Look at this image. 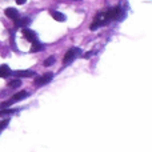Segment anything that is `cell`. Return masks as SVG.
<instances>
[{
    "label": "cell",
    "instance_id": "cell-1",
    "mask_svg": "<svg viewBox=\"0 0 152 152\" xmlns=\"http://www.w3.org/2000/svg\"><path fill=\"white\" fill-rule=\"evenodd\" d=\"M126 16V11L123 10L121 5H116V7L111 8V10H107L104 12H100L95 16V20L92 21L91 24V31H95L99 27H103V26H107L108 23L113 20H120Z\"/></svg>",
    "mask_w": 152,
    "mask_h": 152
},
{
    "label": "cell",
    "instance_id": "cell-2",
    "mask_svg": "<svg viewBox=\"0 0 152 152\" xmlns=\"http://www.w3.org/2000/svg\"><path fill=\"white\" fill-rule=\"evenodd\" d=\"M29 96V92L28 91H20V92H16L15 95H13L12 97H11L10 100H7V102H4L3 104H0V108H8L10 105H12L15 102H20V100L26 99V97Z\"/></svg>",
    "mask_w": 152,
    "mask_h": 152
},
{
    "label": "cell",
    "instance_id": "cell-3",
    "mask_svg": "<svg viewBox=\"0 0 152 152\" xmlns=\"http://www.w3.org/2000/svg\"><path fill=\"white\" fill-rule=\"evenodd\" d=\"M81 55V50L80 48H76V47H72L67 51V53L64 55V59H63V66H68L71 64L72 61L75 60L77 56Z\"/></svg>",
    "mask_w": 152,
    "mask_h": 152
},
{
    "label": "cell",
    "instance_id": "cell-4",
    "mask_svg": "<svg viewBox=\"0 0 152 152\" xmlns=\"http://www.w3.org/2000/svg\"><path fill=\"white\" fill-rule=\"evenodd\" d=\"M52 79H53V74H51V72H47L45 75H43V76H40V77L35 79L34 86L42 87V86H44V84H48L50 81H52Z\"/></svg>",
    "mask_w": 152,
    "mask_h": 152
},
{
    "label": "cell",
    "instance_id": "cell-5",
    "mask_svg": "<svg viewBox=\"0 0 152 152\" xmlns=\"http://www.w3.org/2000/svg\"><path fill=\"white\" fill-rule=\"evenodd\" d=\"M23 35H24V37L31 43H35L39 40L37 39V34L35 31H32V29H29L28 27H23Z\"/></svg>",
    "mask_w": 152,
    "mask_h": 152
},
{
    "label": "cell",
    "instance_id": "cell-6",
    "mask_svg": "<svg viewBox=\"0 0 152 152\" xmlns=\"http://www.w3.org/2000/svg\"><path fill=\"white\" fill-rule=\"evenodd\" d=\"M4 12H5V16H7V18H10V19H12L15 23L19 20V19H20V13H19V11L16 10V8H13V7L7 8Z\"/></svg>",
    "mask_w": 152,
    "mask_h": 152
},
{
    "label": "cell",
    "instance_id": "cell-7",
    "mask_svg": "<svg viewBox=\"0 0 152 152\" xmlns=\"http://www.w3.org/2000/svg\"><path fill=\"white\" fill-rule=\"evenodd\" d=\"M13 76H19V77H34L36 76V72L31 71V69H19V71H12Z\"/></svg>",
    "mask_w": 152,
    "mask_h": 152
},
{
    "label": "cell",
    "instance_id": "cell-8",
    "mask_svg": "<svg viewBox=\"0 0 152 152\" xmlns=\"http://www.w3.org/2000/svg\"><path fill=\"white\" fill-rule=\"evenodd\" d=\"M11 75H12V71H11L10 67L5 66V64L0 66V77H8Z\"/></svg>",
    "mask_w": 152,
    "mask_h": 152
},
{
    "label": "cell",
    "instance_id": "cell-9",
    "mask_svg": "<svg viewBox=\"0 0 152 152\" xmlns=\"http://www.w3.org/2000/svg\"><path fill=\"white\" fill-rule=\"evenodd\" d=\"M51 15L56 21H66V15L59 12V11H51Z\"/></svg>",
    "mask_w": 152,
    "mask_h": 152
},
{
    "label": "cell",
    "instance_id": "cell-10",
    "mask_svg": "<svg viewBox=\"0 0 152 152\" xmlns=\"http://www.w3.org/2000/svg\"><path fill=\"white\" fill-rule=\"evenodd\" d=\"M43 48H44V45L42 44V43L37 40V42L32 43V48H31V52H39V51H42Z\"/></svg>",
    "mask_w": 152,
    "mask_h": 152
},
{
    "label": "cell",
    "instance_id": "cell-11",
    "mask_svg": "<svg viewBox=\"0 0 152 152\" xmlns=\"http://www.w3.org/2000/svg\"><path fill=\"white\" fill-rule=\"evenodd\" d=\"M19 108H15V110H7V108H0V116H7V115H12V113L18 112Z\"/></svg>",
    "mask_w": 152,
    "mask_h": 152
},
{
    "label": "cell",
    "instance_id": "cell-12",
    "mask_svg": "<svg viewBox=\"0 0 152 152\" xmlns=\"http://www.w3.org/2000/svg\"><path fill=\"white\" fill-rule=\"evenodd\" d=\"M20 86H21L20 79H15V80L8 83V87H11V88H18V87H20Z\"/></svg>",
    "mask_w": 152,
    "mask_h": 152
},
{
    "label": "cell",
    "instance_id": "cell-13",
    "mask_svg": "<svg viewBox=\"0 0 152 152\" xmlns=\"http://www.w3.org/2000/svg\"><path fill=\"white\" fill-rule=\"evenodd\" d=\"M55 61H56V58H55V56H50V58H48L47 60L44 61V67H51V66H53V64H55Z\"/></svg>",
    "mask_w": 152,
    "mask_h": 152
},
{
    "label": "cell",
    "instance_id": "cell-14",
    "mask_svg": "<svg viewBox=\"0 0 152 152\" xmlns=\"http://www.w3.org/2000/svg\"><path fill=\"white\" fill-rule=\"evenodd\" d=\"M8 124H10V119H5V120L0 121V132H1L4 128H7Z\"/></svg>",
    "mask_w": 152,
    "mask_h": 152
},
{
    "label": "cell",
    "instance_id": "cell-15",
    "mask_svg": "<svg viewBox=\"0 0 152 152\" xmlns=\"http://www.w3.org/2000/svg\"><path fill=\"white\" fill-rule=\"evenodd\" d=\"M27 0H16V3H18L19 5H21V4H24V3H26Z\"/></svg>",
    "mask_w": 152,
    "mask_h": 152
},
{
    "label": "cell",
    "instance_id": "cell-16",
    "mask_svg": "<svg viewBox=\"0 0 152 152\" xmlns=\"http://www.w3.org/2000/svg\"><path fill=\"white\" fill-rule=\"evenodd\" d=\"M94 53L95 52H88V53H86V55H84V58H89V56H92Z\"/></svg>",
    "mask_w": 152,
    "mask_h": 152
}]
</instances>
